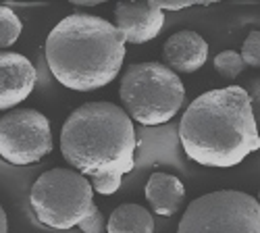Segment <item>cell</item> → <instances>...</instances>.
<instances>
[{
	"instance_id": "16",
	"label": "cell",
	"mask_w": 260,
	"mask_h": 233,
	"mask_svg": "<svg viewBox=\"0 0 260 233\" xmlns=\"http://www.w3.org/2000/svg\"><path fill=\"white\" fill-rule=\"evenodd\" d=\"M158 7H160V11L165 13V11H183V9L191 7V5H189V3H185V5H165V3H158Z\"/></svg>"
},
{
	"instance_id": "4",
	"label": "cell",
	"mask_w": 260,
	"mask_h": 233,
	"mask_svg": "<svg viewBox=\"0 0 260 233\" xmlns=\"http://www.w3.org/2000/svg\"><path fill=\"white\" fill-rule=\"evenodd\" d=\"M29 204L36 219L50 229L104 233L106 219L94 204V187L73 169H50L31 185Z\"/></svg>"
},
{
	"instance_id": "10",
	"label": "cell",
	"mask_w": 260,
	"mask_h": 233,
	"mask_svg": "<svg viewBox=\"0 0 260 233\" xmlns=\"http://www.w3.org/2000/svg\"><path fill=\"white\" fill-rule=\"evenodd\" d=\"M165 67H169L173 73H196L204 67L208 58V44L206 40L196 31H177L173 34L162 48Z\"/></svg>"
},
{
	"instance_id": "3",
	"label": "cell",
	"mask_w": 260,
	"mask_h": 233,
	"mask_svg": "<svg viewBox=\"0 0 260 233\" xmlns=\"http://www.w3.org/2000/svg\"><path fill=\"white\" fill-rule=\"evenodd\" d=\"M44 52L60 86L94 92L117 79L125 60V40L111 21L73 13L52 27Z\"/></svg>"
},
{
	"instance_id": "8",
	"label": "cell",
	"mask_w": 260,
	"mask_h": 233,
	"mask_svg": "<svg viewBox=\"0 0 260 233\" xmlns=\"http://www.w3.org/2000/svg\"><path fill=\"white\" fill-rule=\"evenodd\" d=\"M165 25V13L158 3H119L115 9V27L125 44H146L154 40Z\"/></svg>"
},
{
	"instance_id": "15",
	"label": "cell",
	"mask_w": 260,
	"mask_h": 233,
	"mask_svg": "<svg viewBox=\"0 0 260 233\" xmlns=\"http://www.w3.org/2000/svg\"><path fill=\"white\" fill-rule=\"evenodd\" d=\"M242 60L248 67H260V31H250L242 46Z\"/></svg>"
},
{
	"instance_id": "1",
	"label": "cell",
	"mask_w": 260,
	"mask_h": 233,
	"mask_svg": "<svg viewBox=\"0 0 260 233\" xmlns=\"http://www.w3.org/2000/svg\"><path fill=\"white\" fill-rule=\"evenodd\" d=\"M136 129L113 102H88L75 109L60 129V152L77 173L92 179L94 192L111 196L136 167Z\"/></svg>"
},
{
	"instance_id": "18",
	"label": "cell",
	"mask_w": 260,
	"mask_h": 233,
	"mask_svg": "<svg viewBox=\"0 0 260 233\" xmlns=\"http://www.w3.org/2000/svg\"><path fill=\"white\" fill-rule=\"evenodd\" d=\"M256 202L260 204V189H258V196H256Z\"/></svg>"
},
{
	"instance_id": "11",
	"label": "cell",
	"mask_w": 260,
	"mask_h": 233,
	"mask_svg": "<svg viewBox=\"0 0 260 233\" xmlns=\"http://www.w3.org/2000/svg\"><path fill=\"white\" fill-rule=\"evenodd\" d=\"M146 200L158 217H173L179 213L185 200V187L179 177L169 173H152L146 183Z\"/></svg>"
},
{
	"instance_id": "12",
	"label": "cell",
	"mask_w": 260,
	"mask_h": 233,
	"mask_svg": "<svg viewBox=\"0 0 260 233\" xmlns=\"http://www.w3.org/2000/svg\"><path fill=\"white\" fill-rule=\"evenodd\" d=\"M106 233H154V219L140 204H121L108 217Z\"/></svg>"
},
{
	"instance_id": "17",
	"label": "cell",
	"mask_w": 260,
	"mask_h": 233,
	"mask_svg": "<svg viewBox=\"0 0 260 233\" xmlns=\"http://www.w3.org/2000/svg\"><path fill=\"white\" fill-rule=\"evenodd\" d=\"M0 233H9V221H7V213L3 206H0Z\"/></svg>"
},
{
	"instance_id": "13",
	"label": "cell",
	"mask_w": 260,
	"mask_h": 233,
	"mask_svg": "<svg viewBox=\"0 0 260 233\" xmlns=\"http://www.w3.org/2000/svg\"><path fill=\"white\" fill-rule=\"evenodd\" d=\"M21 31H23V23L17 13L7 5H0V50L13 46Z\"/></svg>"
},
{
	"instance_id": "2",
	"label": "cell",
	"mask_w": 260,
	"mask_h": 233,
	"mask_svg": "<svg viewBox=\"0 0 260 233\" xmlns=\"http://www.w3.org/2000/svg\"><path fill=\"white\" fill-rule=\"evenodd\" d=\"M179 142L187 158L202 167H237L260 150L250 94L242 86L200 94L179 121Z\"/></svg>"
},
{
	"instance_id": "5",
	"label": "cell",
	"mask_w": 260,
	"mask_h": 233,
	"mask_svg": "<svg viewBox=\"0 0 260 233\" xmlns=\"http://www.w3.org/2000/svg\"><path fill=\"white\" fill-rule=\"evenodd\" d=\"M123 111L132 121L142 125H162L175 117L185 100V88L177 73L162 62H138L132 65L119 90Z\"/></svg>"
},
{
	"instance_id": "14",
	"label": "cell",
	"mask_w": 260,
	"mask_h": 233,
	"mask_svg": "<svg viewBox=\"0 0 260 233\" xmlns=\"http://www.w3.org/2000/svg\"><path fill=\"white\" fill-rule=\"evenodd\" d=\"M244 60L242 56L233 52V50H223L214 56V69L216 73H219L223 79L227 81H233L235 77H240V73L244 71Z\"/></svg>"
},
{
	"instance_id": "6",
	"label": "cell",
	"mask_w": 260,
	"mask_h": 233,
	"mask_svg": "<svg viewBox=\"0 0 260 233\" xmlns=\"http://www.w3.org/2000/svg\"><path fill=\"white\" fill-rule=\"evenodd\" d=\"M177 233H260V204L237 189H219L191 200Z\"/></svg>"
},
{
	"instance_id": "7",
	"label": "cell",
	"mask_w": 260,
	"mask_h": 233,
	"mask_svg": "<svg viewBox=\"0 0 260 233\" xmlns=\"http://www.w3.org/2000/svg\"><path fill=\"white\" fill-rule=\"evenodd\" d=\"M52 150L50 121L40 111L17 109L0 119V156L25 167L40 162Z\"/></svg>"
},
{
	"instance_id": "9",
	"label": "cell",
	"mask_w": 260,
	"mask_h": 233,
	"mask_svg": "<svg viewBox=\"0 0 260 233\" xmlns=\"http://www.w3.org/2000/svg\"><path fill=\"white\" fill-rule=\"evenodd\" d=\"M38 73L23 54L0 50V111L15 109L29 98Z\"/></svg>"
}]
</instances>
